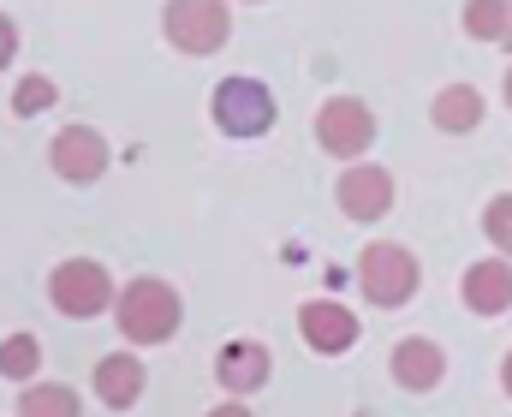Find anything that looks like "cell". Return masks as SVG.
Segmentation results:
<instances>
[{
	"label": "cell",
	"mask_w": 512,
	"mask_h": 417,
	"mask_svg": "<svg viewBox=\"0 0 512 417\" xmlns=\"http://www.w3.org/2000/svg\"><path fill=\"white\" fill-rule=\"evenodd\" d=\"M114 322H120V334L131 346H167L179 334V322H185V298L161 275H137L114 298Z\"/></svg>",
	"instance_id": "1"
},
{
	"label": "cell",
	"mask_w": 512,
	"mask_h": 417,
	"mask_svg": "<svg viewBox=\"0 0 512 417\" xmlns=\"http://www.w3.org/2000/svg\"><path fill=\"white\" fill-rule=\"evenodd\" d=\"M417 286H423V269H417V257H411L405 245H393V239H370V245L358 251V292H364L376 310H399V304H411Z\"/></svg>",
	"instance_id": "2"
},
{
	"label": "cell",
	"mask_w": 512,
	"mask_h": 417,
	"mask_svg": "<svg viewBox=\"0 0 512 417\" xmlns=\"http://www.w3.org/2000/svg\"><path fill=\"white\" fill-rule=\"evenodd\" d=\"M114 275L96 263V257H66L54 275H48V304L66 316V322H96L102 310H114Z\"/></svg>",
	"instance_id": "3"
},
{
	"label": "cell",
	"mask_w": 512,
	"mask_h": 417,
	"mask_svg": "<svg viewBox=\"0 0 512 417\" xmlns=\"http://www.w3.org/2000/svg\"><path fill=\"white\" fill-rule=\"evenodd\" d=\"M209 108H215V126H221L227 138H268V132H274V120H280L274 90H268L262 78H251V72L221 78Z\"/></svg>",
	"instance_id": "4"
},
{
	"label": "cell",
	"mask_w": 512,
	"mask_h": 417,
	"mask_svg": "<svg viewBox=\"0 0 512 417\" xmlns=\"http://www.w3.org/2000/svg\"><path fill=\"white\" fill-rule=\"evenodd\" d=\"M161 36L179 54H221L233 36V12L227 0H167L161 6Z\"/></svg>",
	"instance_id": "5"
},
{
	"label": "cell",
	"mask_w": 512,
	"mask_h": 417,
	"mask_svg": "<svg viewBox=\"0 0 512 417\" xmlns=\"http://www.w3.org/2000/svg\"><path fill=\"white\" fill-rule=\"evenodd\" d=\"M316 143H322L334 161H364L370 143H376V114H370V102H358V96H328V102L316 108Z\"/></svg>",
	"instance_id": "6"
},
{
	"label": "cell",
	"mask_w": 512,
	"mask_h": 417,
	"mask_svg": "<svg viewBox=\"0 0 512 417\" xmlns=\"http://www.w3.org/2000/svg\"><path fill=\"white\" fill-rule=\"evenodd\" d=\"M393 197H399V185H393V173H387L382 161H346V173L334 179V203H340V215L358 221V227L387 221Z\"/></svg>",
	"instance_id": "7"
},
{
	"label": "cell",
	"mask_w": 512,
	"mask_h": 417,
	"mask_svg": "<svg viewBox=\"0 0 512 417\" xmlns=\"http://www.w3.org/2000/svg\"><path fill=\"white\" fill-rule=\"evenodd\" d=\"M298 340H304L310 352H322V358H340V352H352V346L364 340V322H358L340 298H304V310H298Z\"/></svg>",
	"instance_id": "8"
},
{
	"label": "cell",
	"mask_w": 512,
	"mask_h": 417,
	"mask_svg": "<svg viewBox=\"0 0 512 417\" xmlns=\"http://www.w3.org/2000/svg\"><path fill=\"white\" fill-rule=\"evenodd\" d=\"M48 167L66 185H96L108 173V138L96 126H60L54 143H48Z\"/></svg>",
	"instance_id": "9"
},
{
	"label": "cell",
	"mask_w": 512,
	"mask_h": 417,
	"mask_svg": "<svg viewBox=\"0 0 512 417\" xmlns=\"http://www.w3.org/2000/svg\"><path fill=\"white\" fill-rule=\"evenodd\" d=\"M387 376L405 388V394H435L447 382V352L429 340V334H411L387 352Z\"/></svg>",
	"instance_id": "10"
},
{
	"label": "cell",
	"mask_w": 512,
	"mask_h": 417,
	"mask_svg": "<svg viewBox=\"0 0 512 417\" xmlns=\"http://www.w3.org/2000/svg\"><path fill=\"white\" fill-rule=\"evenodd\" d=\"M459 298H465V310L471 316H507L512 310V257H483V263H471L465 280H459Z\"/></svg>",
	"instance_id": "11"
},
{
	"label": "cell",
	"mask_w": 512,
	"mask_h": 417,
	"mask_svg": "<svg viewBox=\"0 0 512 417\" xmlns=\"http://www.w3.org/2000/svg\"><path fill=\"white\" fill-rule=\"evenodd\" d=\"M268 376H274V358H268V346H256V340H227V346L215 352V382H221L233 400L268 388Z\"/></svg>",
	"instance_id": "12"
},
{
	"label": "cell",
	"mask_w": 512,
	"mask_h": 417,
	"mask_svg": "<svg viewBox=\"0 0 512 417\" xmlns=\"http://www.w3.org/2000/svg\"><path fill=\"white\" fill-rule=\"evenodd\" d=\"M143 382H149V370L137 352H102L96 358V400L108 412H131L143 400Z\"/></svg>",
	"instance_id": "13"
},
{
	"label": "cell",
	"mask_w": 512,
	"mask_h": 417,
	"mask_svg": "<svg viewBox=\"0 0 512 417\" xmlns=\"http://www.w3.org/2000/svg\"><path fill=\"white\" fill-rule=\"evenodd\" d=\"M483 90L477 84H447L435 102H429V120H435V132H447V138H465V132H477L483 126Z\"/></svg>",
	"instance_id": "14"
},
{
	"label": "cell",
	"mask_w": 512,
	"mask_h": 417,
	"mask_svg": "<svg viewBox=\"0 0 512 417\" xmlns=\"http://www.w3.org/2000/svg\"><path fill=\"white\" fill-rule=\"evenodd\" d=\"M18 417H84V406H78V394L66 382H24Z\"/></svg>",
	"instance_id": "15"
},
{
	"label": "cell",
	"mask_w": 512,
	"mask_h": 417,
	"mask_svg": "<svg viewBox=\"0 0 512 417\" xmlns=\"http://www.w3.org/2000/svg\"><path fill=\"white\" fill-rule=\"evenodd\" d=\"M42 370V340L36 334H6L0 340V382H36Z\"/></svg>",
	"instance_id": "16"
},
{
	"label": "cell",
	"mask_w": 512,
	"mask_h": 417,
	"mask_svg": "<svg viewBox=\"0 0 512 417\" xmlns=\"http://www.w3.org/2000/svg\"><path fill=\"white\" fill-rule=\"evenodd\" d=\"M507 24H512L507 0H465V30L477 42H507Z\"/></svg>",
	"instance_id": "17"
},
{
	"label": "cell",
	"mask_w": 512,
	"mask_h": 417,
	"mask_svg": "<svg viewBox=\"0 0 512 417\" xmlns=\"http://www.w3.org/2000/svg\"><path fill=\"white\" fill-rule=\"evenodd\" d=\"M54 102H60V84H54V78H42V72L18 78V90H12V114H18V120H30V114H48Z\"/></svg>",
	"instance_id": "18"
},
{
	"label": "cell",
	"mask_w": 512,
	"mask_h": 417,
	"mask_svg": "<svg viewBox=\"0 0 512 417\" xmlns=\"http://www.w3.org/2000/svg\"><path fill=\"white\" fill-rule=\"evenodd\" d=\"M483 233H489V245H495L501 257H512V191L483 203Z\"/></svg>",
	"instance_id": "19"
},
{
	"label": "cell",
	"mask_w": 512,
	"mask_h": 417,
	"mask_svg": "<svg viewBox=\"0 0 512 417\" xmlns=\"http://www.w3.org/2000/svg\"><path fill=\"white\" fill-rule=\"evenodd\" d=\"M12 60H18V24H12V18L0 12V72H6Z\"/></svg>",
	"instance_id": "20"
},
{
	"label": "cell",
	"mask_w": 512,
	"mask_h": 417,
	"mask_svg": "<svg viewBox=\"0 0 512 417\" xmlns=\"http://www.w3.org/2000/svg\"><path fill=\"white\" fill-rule=\"evenodd\" d=\"M209 417H256V412H251V406H245V400H227V406H215V412H209Z\"/></svg>",
	"instance_id": "21"
},
{
	"label": "cell",
	"mask_w": 512,
	"mask_h": 417,
	"mask_svg": "<svg viewBox=\"0 0 512 417\" xmlns=\"http://www.w3.org/2000/svg\"><path fill=\"white\" fill-rule=\"evenodd\" d=\"M501 388H507V400H512V352L501 358Z\"/></svg>",
	"instance_id": "22"
},
{
	"label": "cell",
	"mask_w": 512,
	"mask_h": 417,
	"mask_svg": "<svg viewBox=\"0 0 512 417\" xmlns=\"http://www.w3.org/2000/svg\"><path fill=\"white\" fill-rule=\"evenodd\" d=\"M501 102L512 108V66H507V78H501Z\"/></svg>",
	"instance_id": "23"
},
{
	"label": "cell",
	"mask_w": 512,
	"mask_h": 417,
	"mask_svg": "<svg viewBox=\"0 0 512 417\" xmlns=\"http://www.w3.org/2000/svg\"><path fill=\"white\" fill-rule=\"evenodd\" d=\"M507 6H512V0H507ZM507 48H512V24H507Z\"/></svg>",
	"instance_id": "24"
}]
</instances>
